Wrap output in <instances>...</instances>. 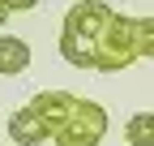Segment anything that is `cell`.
<instances>
[{"mask_svg":"<svg viewBox=\"0 0 154 146\" xmlns=\"http://www.w3.org/2000/svg\"><path fill=\"white\" fill-rule=\"evenodd\" d=\"M111 5H99V0H86V5H73L64 13L60 26V56L73 69H94V43H99L103 26L111 22Z\"/></svg>","mask_w":154,"mask_h":146,"instance_id":"cell-1","label":"cell"},{"mask_svg":"<svg viewBox=\"0 0 154 146\" xmlns=\"http://www.w3.org/2000/svg\"><path fill=\"white\" fill-rule=\"evenodd\" d=\"M124 138L128 146H154V112H137L124 125Z\"/></svg>","mask_w":154,"mask_h":146,"instance_id":"cell-7","label":"cell"},{"mask_svg":"<svg viewBox=\"0 0 154 146\" xmlns=\"http://www.w3.org/2000/svg\"><path fill=\"white\" fill-rule=\"evenodd\" d=\"M133 60H141V52H137V17L111 13V22L103 26L99 43H94V69L99 73H120Z\"/></svg>","mask_w":154,"mask_h":146,"instance_id":"cell-2","label":"cell"},{"mask_svg":"<svg viewBox=\"0 0 154 146\" xmlns=\"http://www.w3.org/2000/svg\"><path fill=\"white\" fill-rule=\"evenodd\" d=\"M77 99H82V95H73V90H38V95H34L26 107H30V112L47 125V133H51V129H60V125L73 116Z\"/></svg>","mask_w":154,"mask_h":146,"instance_id":"cell-4","label":"cell"},{"mask_svg":"<svg viewBox=\"0 0 154 146\" xmlns=\"http://www.w3.org/2000/svg\"><path fill=\"white\" fill-rule=\"evenodd\" d=\"M47 138H51L56 146H99V142L107 138V112H103V103L77 99L73 116L60 125V129H51Z\"/></svg>","mask_w":154,"mask_h":146,"instance_id":"cell-3","label":"cell"},{"mask_svg":"<svg viewBox=\"0 0 154 146\" xmlns=\"http://www.w3.org/2000/svg\"><path fill=\"white\" fill-rule=\"evenodd\" d=\"M137 52L141 60L154 56V17H137Z\"/></svg>","mask_w":154,"mask_h":146,"instance_id":"cell-8","label":"cell"},{"mask_svg":"<svg viewBox=\"0 0 154 146\" xmlns=\"http://www.w3.org/2000/svg\"><path fill=\"white\" fill-rule=\"evenodd\" d=\"M30 69V43L17 34H0V78H17Z\"/></svg>","mask_w":154,"mask_h":146,"instance_id":"cell-6","label":"cell"},{"mask_svg":"<svg viewBox=\"0 0 154 146\" xmlns=\"http://www.w3.org/2000/svg\"><path fill=\"white\" fill-rule=\"evenodd\" d=\"M9 13H13L9 5H0V26H5V22H9Z\"/></svg>","mask_w":154,"mask_h":146,"instance_id":"cell-9","label":"cell"},{"mask_svg":"<svg viewBox=\"0 0 154 146\" xmlns=\"http://www.w3.org/2000/svg\"><path fill=\"white\" fill-rule=\"evenodd\" d=\"M9 138L17 146H38V142H47V125L38 120L30 107H17V112L9 116Z\"/></svg>","mask_w":154,"mask_h":146,"instance_id":"cell-5","label":"cell"}]
</instances>
